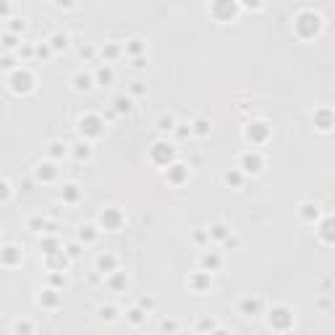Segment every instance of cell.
I'll list each match as a JSON object with an SVG mask.
<instances>
[{
    "mask_svg": "<svg viewBox=\"0 0 335 335\" xmlns=\"http://www.w3.org/2000/svg\"><path fill=\"white\" fill-rule=\"evenodd\" d=\"M319 29H322V19H319L314 11H301V13H296L294 32H296L299 39H314L319 34Z\"/></svg>",
    "mask_w": 335,
    "mask_h": 335,
    "instance_id": "obj_1",
    "label": "cell"
},
{
    "mask_svg": "<svg viewBox=\"0 0 335 335\" xmlns=\"http://www.w3.org/2000/svg\"><path fill=\"white\" fill-rule=\"evenodd\" d=\"M294 325H296V314L294 309L283 307V304H278V307H272L267 312V327L272 332H291Z\"/></svg>",
    "mask_w": 335,
    "mask_h": 335,
    "instance_id": "obj_2",
    "label": "cell"
},
{
    "mask_svg": "<svg viewBox=\"0 0 335 335\" xmlns=\"http://www.w3.org/2000/svg\"><path fill=\"white\" fill-rule=\"evenodd\" d=\"M8 84H11V92L13 95H29L34 89V73L29 71V68H13Z\"/></svg>",
    "mask_w": 335,
    "mask_h": 335,
    "instance_id": "obj_3",
    "label": "cell"
},
{
    "mask_svg": "<svg viewBox=\"0 0 335 335\" xmlns=\"http://www.w3.org/2000/svg\"><path fill=\"white\" fill-rule=\"evenodd\" d=\"M236 13H238V0H212L210 3V16L220 24L236 19Z\"/></svg>",
    "mask_w": 335,
    "mask_h": 335,
    "instance_id": "obj_4",
    "label": "cell"
},
{
    "mask_svg": "<svg viewBox=\"0 0 335 335\" xmlns=\"http://www.w3.org/2000/svg\"><path fill=\"white\" fill-rule=\"evenodd\" d=\"M79 131L84 134V139H97V136H102V131H105V120L95 113H84L79 118Z\"/></svg>",
    "mask_w": 335,
    "mask_h": 335,
    "instance_id": "obj_5",
    "label": "cell"
},
{
    "mask_svg": "<svg viewBox=\"0 0 335 335\" xmlns=\"http://www.w3.org/2000/svg\"><path fill=\"white\" fill-rule=\"evenodd\" d=\"M173 157H176V147H171L167 142H157L149 149V162L157 165V167H167L173 162Z\"/></svg>",
    "mask_w": 335,
    "mask_h": 335,
    "instance_id": "obj_6",
    "label": "cell"
},
{
    "mask_svg": "<svg viewBox=\"0 0 335 335\" xmlns=\"http://www.w3.org/2000/svg\"><path fill=\"white\" fill-rule=\"evenodd\" d=\"M262 167H265V160H262V155L257 149H249V152H243V155L238 157V171L243 176H257Z\"/></svg>",
    "mask_w": 335,
    "mask_h": 335,
    "instance_id": "obj_7",
    "label": "cell"
},
{
    "mask_svg": "<svg viewBox=\"0 0 335 335\" xmlns=\"http://www.w3.org/2000/svg\"><path fill=\"white\" fill-rule=\"evenodd\" d=\"M243 136H246V142L252 147H260L270 139V126L265 123V120H252V123L243 129Z\"/></svg>",
    "mask_w": 335,
    "mask_h": 335,
    "instance_id": "obj_8",
    "label": "cell"
},
{
    "mask_svg": "<svg viewBox=\"0 0 335 335\" xmlns=\"http://www.w3.org/2000/svg\"><path fill=\"white\" fill-rule=\"evenodd\" d=\"M126 223L123 218V212L115 210V207H108V210H102V215H100V228L102 231H120Z\"/></svg>",
    "mask_w": 335,
    "mask_h": 335,
    "instance_id": "obj_9",
    "label": "cell"
},
{
    "mask_svg": "<svg viewBox=\"0 0 335 335\" xmlns=\"http://www.w3.org/2000/svg\"><path fill=\"white\" fill-rule=\"evenodd\" d=\"M186 285L191 288L194 294H207L210 288H212V272H207V270H196V272H191L189 280H186Z\"/></svg>",
    "mask_w": 335,
    "mask_h": 335,
    "instance_id": "obj_10",
    "label": "cell"
},
{
    "mask_svg": "<svg viewBox=\"0 0 335 335\" xmlns=\"http://www.w3.org/2000/svg\"><path fill=\"white\" fill-rule=\"evenodd\" d=\"M24 260V252L16 246V243H8V246L0 249V265L3 267H19Z\"/></svg>",
    "mask_w": 335,
    "mask_h": 335,
    "instance_id": "obj_11",
    "label": "cell"
},
{
    "mask_svg": "<svg viewBox=\"0 0 335 335\" xmlns=\"http://www.w3.org/2000/svg\"><path fill=\"white\" fill-rule=\"evenodd\" d=\"M238 314L241 317H257V314H262V299H257V296H246V299H241L238 301Z\"/></svg>",
    "mask_w": 335,
    "mask_h": 335,
    "instance_id": "obj_12",
    "label": "cell"
},
{
    "mask_svg": "<svg viewBox=\"0 0 335 335\" xmlns=\"http://www.w3.org/2000/svg\"><path fill=\"white\" fill-rule=\"evenodd\" d=\"M95 267H97L100 275H110V272L118 270V257L113 252H102L97 260H95Z\"/></svg>",
    "mask_w": 335,
    "mask_h": 335,
    "instance_id": "obj_13",
    "label": "cell"
},
{
    "mask_svg": "<svg viewBox=\"0 0 335 335\" xmlns=\"http://www.w3.org/2000/svg\"><path fill=\"white\" fill-rule=\"evenodd\" d=\"M45 267H48L50 272H53V270L66 272V267H68V254H66L63 249H58V252H53V254H45Z\"/></svg>",
    "mask_w": 335,
    "mask_h": 335,
    "instance_id": "obj_14",
    "label": "cell"
},
{
    "mask_svg": "<svg viewBox=\"0 0 335 335\" xmlns=\"http://www.w3.org/2000/svg\"><path fill=\"white\" fill-rule=\"evenodd\" d=\"M105 278H108L105 283H108V288L113 294H126L129 291V275H126V272L115 270V272H110V275H105Z\"/></svg>",
    "mask_w": 335,
    "mask_h": 335,
    "instance_id": "obj_15",
    "label": "cell"
},
{
    "mask_svg": "<svg viewBox=\"0 0 335 335\" xmlns=\"http://www.w3.org/2000/svg\"><path fill=\"white\" fill-rule=\"evenodd\" d=\"M186 178H189V165H184V162H171L167 165V181H171L173 186H181Z\"/></svg>",
    "mask_w": 335,
    "mask_h": 335,
    "instance_id": "obj_16",
    "label": "cell"
},
{
    "mask_svg": "<svg viewBox=\"0 0 335 335\" xmlns=\"http://www.w3.org/2000/svg\"><path fill=\"white\" fill-rule=\"evenodd\" d=\"M60 288H45V291L39 294V304H42V309H58L60 307Z\"/></svg>",
    "mask_w": 335,
    "mask_h": 335,
    "instance_id": "obj_17",
    "label": "cell"
},
{
    "mask_svg": "<svg viewBox=\"0 0 335 335\" xmlns=\"http://www.w3.org/2000/svg\"><path fill=\"white\" fill-rule=\"evenodd\" d=\"M199 265H202V270H207V272H215V270L223 267V257H220L218 252H204V254L199 257Z\"/></svg>",
    "mask_w": 335,
    "mask_h": 335,
    "instance_id": "obj_18",
    "label": "cell"
},
{
    "mask_svg": "<svg viewBox=\"0 0 335 335\" xmlns=\"http://www.w3.org/2000/svg\"><path fill=\"white\" fill-rule=\"evenodd\" d=\"M314 126H317L319 131H330V129H332V110H330V108L314 110Z\"/></svg>",
    "mask_w": 335,
    "mask_h": 335,
    "instance_id": "obj_19",
    "label": "cell"
},
{
    "mask_svg": "<svg viewBox=\"0 0 335 335\" xmlns=\"http://www.w3.org/2000/svg\"><path fill=\"white\" fill-rule=\"evenodd\" d=\"M228 233H231V228H228L225 223H212V225L207 228V238H210V241H220V243H223V241L228 238Z\"/></svg>",
    "mask_w": 335,
    "mask_h": 335,
    "instance_id": "obj_20",
    "label": "cell"
},
{
    "mask_svg": "<svg viewBox=\"0 0 335 335\" xmlns=\"http://www.w3.org/2000/svg\"><path fill=\"white\" fill-rule=\"evenodd\" d=\"M126 322L131 325V327H142L144 322H147V312L136 304V307H131L129 312H126Z\"/></svg>",
    "mask_w": 335,
    "mask_h": 335,
    "instance_id": "obj_21",
    "label": "cell"
},
{
    "mask_svg": "<svg viewBox=\"0 0 335 335\" xmlns=\"http://www.w3.org/2000/svg\"><path fill=\"white\" fill-rule=\"evenodd\" d=\"M55 176H58V171H55L53 162H39L37 171H34V178H37V181H45V184H50Z\"/></svg>",
    "mask_w": 335,
    "mask_h": 335,
    "instance_id": "obj_22",
    "label": "cell"
},
{
    "mask_svg": "<svg viewBox=\"0 0 335 335\" xmlns=\"http://www.w3.org/2000/svg\"><path fill=\"white\" fill-rule=\"evenodd\" d=\"M299 218H301L304 223H317V220H319V207H317V204H312V202L301 204V210H299Z\"/></svg>",
    "mask_w": 335,
    "mask_h": 335,
    "instance_id": "obj_23",
    "label": "cell"
},
{
    "mask_svg": "<svg viewBox=\"0 0 335 335\" xmlns=\"http://www.w3.org/2000/svg\"><path fill=\"white\" fill-rule=\"evenodd\" d=\"M92 84H95L92 73H84V71H79V73L73 76V89H76V92H87V89H92Z\"/></svg>",
    "mask_w": 335,
    "mask_h": 335,
    "instance_id": "obj_24",
    "label": "cell"
},
{
    "mask_svg": "<svg viewBox=\"0 0 335 335\" xmlns=\"http://www.w3.org/2000/svg\"><path fill=\"white\" fill-rule=\"evenodd\" d=\"M95 84H100V87H110L113 84V68L110 66H100L97 71H95Z\"/></svg>",
    "mask_w": 335,
    "mask_h": 335,
    "instance_id": "obj_25",
    "label": "cell"
},
{
    "mask_svg": "<svg viewBox=\"0 0 335 335\" xmlns=\"http://www.w3.org/2000/svg\"><path fill=\"white\" fill-rule=\"evenodd\" d=\"M155 126H157V131H160V134H171V131H173L178 123H176V115H171V113H162V115L157 118V123H155Z\"/></svg>",
    "mask_w": 335,
    "mask_h": 335,
    "instance_id": "obj_26",
    "label": "cell"
},
{
    "mask_svg": "<svg viewBox=\"0 0 335 335\" xmlns=\"http://www.w3.org/2000/svg\"><path fill=\"white\" fill-rule=\"evenodd\" d=\"M48 155H50V160H63L68 155V144H63V142H50L48 144Z\"/></svg>",
    "mask_w": 335,
    "mask_h": 335,
    "instance_id": "obj_27",
    "label": "cell"
},
{
    "mask_svg": "<svg viewBox=\"0 0 335 335\" xmlns=\"http://www.w3.org/2000/svg\"><path fill=\"white\" fill-rule=\"evenodd\" d=\"M131 97H126V95H118L115 100H113V110L118 113V115H126V113H131Z\"/></svg>",
    "mask_w": 335,
    "mask_h": 335,
    "instance_id": "obj_28",
    "label": "cell"
},
{
    "mask_svg": "<svg viewBox=\"0 0 335 335\" xmlns=\"http://www.w3.org/2000/svg\"><path fill=\"white\" fill-rule=\"evenodd\" d=\"M97 225H81V231H79V241L81 243H95L97 241Z\"/></svg>",
    "mask_w": 335,
    "mask_h": 335,
    "instance_id": "obj_29",
    "label": "cell"
},
{
    "mask_svg": "<svg viewBox=\"0 0 335 335\" xmlns=\"http://www.w3.org/2000/svg\"><path fill=\"white\" fill-rule=\"evenodd\" d=\"M223 181L228 186H233V189H238L241 184H243V173L238 171V167H233V171H225V176H223Z\"/></svg>",
    "mask_w": 335,
    "mask_h": 335,
    "instance_id": "obj_30",
    "label": "cell"
},
{
    "mask_svg": "<svg viewBox=\"0 0 335 335\" xmlns=\"http://www.w3.org/2000/svg\"><path fill=\"white\" fill-rule=\"evenodd\" d=\"M194 330H196V332H220L223 327L215 322V319H207V317H204V319H199V322L194 325Z\"/></svg>",
    "mask_w": 335,
    "mask_h": 335,
    "instance_id": "obj_31",
    "label": "cell"
},
{
    "mask_svg": "<svg viewBox=\"0 0 335 335\" xmlns=\"http://www.w3.org/2000/svg\"><path fill=\"white\" fill-rule=\"evenodd\" d=\"M73 157L76 160H89L92 157V147H89V142H79V144H73Z\"/></svg>",
    "mask_w": 335,
    "mask_h": 335,
    "instance_id": "obj_32",
    "label": "cell"
},
{
    "mask_svg": "<svg viewBox=\"0 0 335 335\" xmlns=\"http://www.w3.org/2000/svg\"><path fill=\"white\" fill-rule=\"evenodd\" d=\"M48 45H50V48H53V53H58V50H66L68 48V34H53L50 39H48Z\"/></svg>",
    "mask_w": 335,
    "mask_h": 335,
    "instance_id": "obj_33",
    "label": "cell"
},
{
    "mask_svg": "<svg viewBox=\"0 0 335 335\" xmlns=\"http://www.w3.org/2000/svg\"><path fill=\"white\" fill-rule=\"evenodd\" d=\"M81 199V191L76 184H66L63 186V202H79Z\"/></svg>",
    "mask_w": 335,
    "mask_h": 335,
    "instance_id": "obj_34",
    "label": "cell"
},
{
    "mask_svg": "<svg viewBox=\"0 0 335 335\" xmlns=\"http://www.w3.org/2000/svg\"><path fill=\"white\" fill-rule=\"evenodd\" d=\"M39 249H42V254H53L60 249V241L58 238H39Z\"/></svg>",
    "mask_w": 335,
    "mask_h": 335,
    "instance_id": "obj_35",
    "label": "cell"
},
{
    "mask_svg": "<svg viewBox=\"0 0 335 335\" xmlns=\"http://www.w3.org/2000/svg\"><path fill=\"white\" fill-rule=\"evenodd\" d=\"M191 134H196V136H207L210 134V123L204 118H196L194 123H191Z\"/></svg>",
    "mask_w": 335,
    "mask_h": 335,
    "instance_id": "obj_36",
    "label": "cell"
},
{
    "mask_svg": "<svg viewBox=\"0 0 335 335\" xmlns=\"http://www.w3.org/2000/svg\"><path fill=\"white\" fill-rule=\"evenodd\" d=\"M144 50H147V48H144V42H142V39H131V42L126 45V53L134 55V58H139Z\"/></svg>",
    "mask_w": 335,
    "mask_h": 335,
    "instance_id": "obj_37",
    "label": "cell"
},
{
    "mask_svg": "<svg viewBox=\"0 0 335 335\" xmlns=\"http://www.w3.org/2000/svg\"><path fill=\"white\" fill-rule=\"evenodd\" d=\"M319 236H322V241L327 243H332V218H325V223H322V231H319Z\"/></svg>",
    "mask_w": 335,
    "mask_h": 335,
    "instance_id": "obj_38",
    "label": "cell"
},
{
    "mask_svg": "<svg viewBox=\"0 0 335 335\" xmlns=\"http://www.w3.org/2000/svg\"><path fill=\"white\" fill-rule=\"evenodd\" d=\"M97 317L102 319V322H115V319H118V309L115 307H102Z\"/></svg>",
    "mask_w": 335,
    "mask_h": 335,
    "instance_id": "obj_39",
    "label": "cell"
},
{
    "mask_svg": "<svg viewBox=\"0 0 335 335\" xmlns=\"http://www.w3.org/2000/svg\"><path fill=\"white\" fill-rule=\"evenodd\" d=\"M118 55H120V48H118V45H105V48H102V58H105V63L115 60Z\"/></svg>",
    "mask_w": 335,
    "mask_h": 335,
    "instance_id": "obj_40",
    "label": "cell"
},
{
    "mask_svg": "<svg viewBox=\"0 0 335 335\" xmlns=\"http://www.w3.org/2000/svg\"><path fill=\"white\" fill-rule=\"evenodd\" d=\"M11 330L13 332H34L37 327H34V322H29V319H19V322H13Z\"/></svg>",
    "mask_w": 335,
    "mask_h": 335,
    "instance_id": "obj_41",
    "label": "cell"
},
{
    "mask_svg": "<svg viewBox=\"0 0 335 335\" xmlns=\"http://www.w3.org/2000/svg\"><path fill=\"white\" fill-rule=\"evenodd\" d=\"M3 48H6V50H16V48H19V37L13 34V32L3 34Z\"/></svg>",
    "mask_w": 335,
    "mask_h": 335,
    "instance_id": "obj_42",
    "label": "cell"
},
{
    "mask_svg": "<svg viewBox=\"0 0 335 335\" xmlns=\"http://www.w3.org/2000/svg\"><path fill=\"white\" fill-rule=\"evenodd\" d=\"M50 285L53 288H63L66 285V275H63V272H58V270H53L50 272Z\"/></svg>",
    "mask_w": 335,
    "mask_h": 335,
    "instance_id": "obj_43",
    "label": "cell"
},
{
    "mask_svg": "<svg viewBox=\"0 0 335 335\" xmlns=\"http://www.w3.org/2000/svg\"><path fill=\"white\" fill-rule=\"evenodd\" d=\"M223 246H225V249H238V246H241V238L233 236V231H231V233H228V238L223 241Z\"/></svg>",
    "mask_w": 335,
    "mask_h": 335,
    "instance_id": "obj_44",
    "label": "cell"
},
{
    "mask_svg": "<svg viewBox=\"0 0 335 335\" xmlns=\"http://www.w3.org/2000/svg\"><path fill=\"white\" fill-rule=\"evenodd\" d=\"M8 199H11V184L0 178V202H8Z\"/></svg>",
    "mask_w": 335,
    "mask_h": 335,
    "instance_id": "obj_45",
    "label": "cell"
},
{
    "mask_svg": "<svg viewBox=\"0 0 335 335\" xmlns=\"http://www.w3.org/2000/svg\"><path fill=\"white\" fill-rule=\"evenodd\" d=\"M136 304H139V307H142V309H144L147 314H149L152 309H155V299H152V296H142V299L136 301Z\"/></svg>",
    "mask_w": 335,
    "mask_h": 335,
    "instance_id": "obj_46",
    "label": "cell"
},
{
    "mask_svg": "<svg viewBox=\"0 0 335 335\" xmlns=\"http://www.w3.org/2000/svg\"><path fill=\"white\" fill-rule=\"evenodd\" d=\"M0 68L13 71V68H16V58H13V55H3V58H0Z\"/></svg>",
    "mask_w": 335,
    "mask_h": 335,
    "instance_id": "obj_47",
    "label": "cell"
},
{
    "mask_svg": "<svg viewBox=\"0 0 335 335\" xmlns=\"http://www.w3.org/2000/svg\"><path fill=\"white\" fill-rule=\"evenodd\" d=\"M160 330H162V332H176V330H181V325L173 322V319H162V322H160Z\"/></svg>",
    "mask_w": 335,
    "mask_h": 335,
    "instance_id": "obj_48",
    "label": "cell"
},
{
    "mask_svg": "<svg viewBox=\"0 0 335 335\" xmlns=\"http://www.w3.org/2000/svg\"><path fill=\"white\" fill-rule=\"evenodd\" d=\"M262 3H265V0H238V6L249 8V11H260V8H262Z\"/></svg>",
    "mask_w": 335,
    "mask_h": 335,
    "instance_id": "obj_49",
    "label": "cell"
},
{
    "mask_svg": "<svg viewBox=\"0 0 335 335\" xmlns=\"http://www.w3.org/2000/svg\"><path fill=\"white\" fill-rule=\"evenodd\" d=\"M66 254H68V260H76V257L81 254V243H68V246H66Z\"/></svg>",
    "mask_w": 335,
    "mask_h": 335,
    "instance_id": "obj_50",
    "label": "cell"
},
{
    "mask_svg": "<svg viewBox=\"0 0 335 335\" xmlns=\"http://www.w3.org/2000/svg\"><path fill=\"white\" fill-rule=\"evenodd\" d=\"M24 29H26V24H24L21 19H11V32H13V34H19V32H24Z\"/></svg>",
    "mask_w": 335,
    "mask_h": 335,
    "instance_id": "obj_51",
    "label": "cell"
},
{
    "mask_svg": "<svg viewBox=\"0 0 335 335\" xmlns=\"http://www.w3.org/2000/svg\"><path fill=\"white\" fill-rule=\"evenodd\" d=\"M34 53H37L39 58H50L53 48H50V45H45V42H42V45H37V50H34Z\"/></svg>",
    "mask_w": 335,
    "mask_h": 335,
    "instance_id": "obj_52",
    "label": "cell"
},
{
    "mask_svg": "<svg viewBox=\"0 0 335 335\" xmlns=\"http://www.w3.org/2000/svg\"><path fill=\"white\" fill-rule=\"evenodd\" d=\"M144 92H147V87H144L142 81H134V84H131V95H134V97H139V95H144Z\"/></svg>",
    "mask_w": 335,
    "mask_h": 335,
    "instance_id": "obj_53",
    "label": "cell"
},
{
    "mask_svg": "<svg viewBox=\"0 0 335 335\" xmlns=\"http://www.w3.org/2000/svg\"><path fill=\"white\" fill-rule=\"evenodd\" d=\"M173 131L178 134V139H186V136L191 134V126H189V129H186V126H181V129H173Z\"/></svg>",
    "mask_w": 335,
    "mask_h": 335,
    "instance_id": "obj_54",
    "label": "cell"
},
{
    "mask_svg": "<svg viewBox=\"0 0 335 335\" xmlns=\"http://www.w3.org/2000/svg\"><path fill=\"white\" fill-rule=\"evenodd\" d=\"M11 13V3L8 0H0V16H8Z\"/></svg>",
    "mask_w": 335,
    "mask_h": 335,
    "instance_id": "obj_55",
    "label": "cell"
},
{
    "mask_svg": "<svg viewBox=\"0 0 335 335\" xmlns=\"http://www.w3.org/2000/svg\"><path fill=\"white\" fill-rule=\"evenodd\" d=\"M79 55H81V58H87V60H92V58H95V50H92V48H81V50H79Z\"/></svg>",
    "mask_w": 335,
    "mask_h": 335,
    "instance_id": "obj_56",
    "label": "cell"
},
{
    "mask_svg": "<svg viewBox=\"0 0 335 335\" xmlns=\"http://www.w3.org/2000/svg\"><path fill=\"white\" fill-rule=\"evenodd\" d=\"M21 55L24 58H32L34 55V48H32V45H26V48H21Z\"/></svg>",
    "mask_w": 335,
    "mask_h": 335,
    "instance_id": "obj_57",
    "label": "cell"
},
{
    "mask_svg": "<svg viewBox=\"0 0 335 335\" xmlns=\"http://www.w3.org/2000/svg\"><path fill=\"white\" fill-rule=\"evenodd\" d=\"M76 3V0H55V6H60V8H71Z\"/></svg>",
    "mask_w": 335,
    "mask_h": 335,
    "instance_id": "obj_58",
    "label": "cell"
},
{
    "mask_svg": "<svg viewBox=\"0 0 335 335\" xmlns=\"http://www.w3.org/2000/svg\"><path fill=\"white\" fill-rule=\"evenodd\" d=\"M144 66H147V60H144L142 55H139V58H134V68H144Z\"/></svg>",
    "mask_w": 335,
    "mask_h": 335,
    "instance_id": "obj_59",
    "label": "cell"
},
{
    "mask_svg": "<svg viewBox=\"0 0 335 335\" xmlns=\"http://www.w3.org/2000/svg\"><path fill=\"white\" fill-rule=\"evenodd\" d=\"M194 241H196V243H204V241H210V238H207V231H204V233H196V236H194Z\"/></svg>",
    "mask_w": 335,
    "mask_h": 335,
    "instance_id": "obj_60",
    "label": "cell"
}]
</instances>
